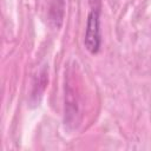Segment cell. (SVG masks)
<instances>
[{
	"label": "cell",
	"mask_w": 151,
	"mask_h": 151,
	"mask_svg": "<svg viewBox=\"0 0 151 151\" xmlns=\"http://www.w3.org/2000/svg\"><path fill=\"white\" fill-rule=\"evenodd\" d=\"M91 12L87 17L86 33H85V47L92 54H96L100 47V29H99V13L100 0H91Z\"/></svg>",
	"instance_id": "obj_1"
}]
</instances>
